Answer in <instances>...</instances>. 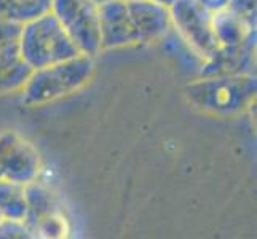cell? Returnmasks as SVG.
Here are the masks:
<instances>
[{"label":"cell","instance_id":"cell-1","mask_svg":"<svg viewBox=\"0 0 257 239\" xmlns=\"http://www.w3.org/2000/svg\"><path fill=\"white\" fill-rule=\"evenodd\" d=\"M96 72L93 56L78 55L47 67L34 69L21 93L23 104L45 105L80 91L91 82Z\"/></svg>","mask_w":257,"mask_h":239},{"label":"cell","instance_id":"cell-2","mask_svg":"<svg viewBox=\"0 0 257 239\" xmlns=\"http://www.w3.org/2000/svg\"><path fill=\"white\" fill-rule=\"evenodd\" d=\"M195 109L217 117H232L249 109L255 99L254 75L198 77L185 86Z\"/></svg>","mask_w":257,"mask_h":239},{"label":"cell","instance_id":"cell-3","mask_svg":"<svg viewBox=\"0 0 257 239\" xmlns=\"http://www.w3.org/2000/svg\"><path fill=\"white\" fill-rule=\"evenodd\" d=\"M20 50L32 70L82 55L51 12L21 26Z\"/></svg>","mask_w":257,"mask_h":239},{"label":"cell","instance_id":"cell-4","mask_svg":"<svg viewBox=\"0 0 257 239\" xmlns=\"http://www.w3.org/2000/svg\"><path fill=\"white\" fill-rule=\"evenodd\" d=\"M50 12L82 55H101L99 5L93 0H51Z\"/></svg>","mask_w":257,"mask_h":239},{"label":"cell","instance_id":"cell-5","mask_svg":"<svg viewBox=\"0 0 257 239\" xmlns=\"http://www.w3.org/2000/svg\"><path fill=\"white\" fill-rule=\"evenodd\" d=\"M171 24L182 42L203 61L219 48L212 31L211 12L198 0H174L170 7Z\"/></svg>","mask_w":257,"mask_h":239},{"label":"cell","instance_id":"cell-6","mask_svg":"<svg viewBox=\"0 0 257 239\" xmlns=\"http://www.w3.org/2000/svg\"><path fill=\"white\" fill-rule=\"evenodd\" d=\"M21 26L0 21V94L20 93L32 72L21 56Z\"/></svg>","mask_w":257,"mask_h":239},{"label":"cell","instance_id":"cell-7","mask_svg":"<svg viewBox=\"0 0 257 239\" xmlns=\"http://www.w3.org/2000/svg\"><path fill=\"white\" fill-rule=\"evenodd\" d=\"M126 5L138 47L162 42L173 31L168 7L152 0H126Z\"/></svg>","mask_w":257,"mask_h":239},{"label":"cell","instance_id":"cell-8","mask_svg":"<svg viewBox=\"0 0 257 239\" xmlns=\"http://www.w3.org/2000/svg\"><path fill=\"white\" fill-rule=\"evenodd\" d=\"M101 50L138 47L128 15L126 0H109L99 5Z\"/></svg>","mask_w":257,"mask_h":239},{"label":"cell","instance_id":"cell-9","mask_svg":"<svg viewBox=\"0 0 257 239\" xmlns=\"http://www.w3.org/2000/svg\"><path fill=\"white\" fill-rule=\"evenodd\" d=\"M255 35L238 47H219L203 61L200 77L217 75H254Z\"/></svg>","mask_w":257,"mask_h":239},{"label":"cell","instance_id":"cell-10","mask_svg":"<svg viewBox=\"0 0 257 239\" xmlns=\"http://www.w3.org/2000/svg\"><path fill=\"white\" fill-rule=\"evenodd\" d=\"M211 21L219 47H238L255 35V26L244 21L227 7L212 12Z\"/></svg>","mask_w":257,"mask_h":239},{"label":"cell","instance_id":"cell-11","mask_svg":"<svg viewBox=\"0 0 257 239\" xmlns=\"http://www.w3.org/2000/svg\"><path fill=\"white\" fill-rule=\"evenodd\" d=\"M0 212L5 218L24 222L28 214L24 185L12 180H0Z\"/></svg>","mask_w":257,"mask_h":239},{"label":"cell","instance_id":"cell-12","mask_svg":"<svg viewBox=\"0 0 257 239\" xmlns=\"http://www.w3.org/2000/svg\"><path fill=\"white\" fill-rule=\"evenodd\" d=\"M50 12V5L40 0H0V21L24 24Z\"/></svg>","mask_w":257,"mask_h":239},{"label":"cell","instance_id":"cell-13","mask_svg":"<svg viewBox=\"0 0 257 239\" xmlns=\"http://www.w3.org/2000/svg\"><path fill=\"white\" fill-rule=\"evenodd\" d=\"M29 231L32 237H43V239H63L67 237L70 233V223L66 217L64 210H56L51 214L37 220Z\"/></svg>","mask_w":257,"mask_h":239},{"label":"cell","instance_id":"cell-14","mask_svg":"<svg viewBox=\"0 0 257 239\" xmlns=\"http://www.w3.org/2000/svg\"><path fill=\"white\" fill-rule=\"evenodd\" d=\"M21 134H18L16 131H2L0 132V180L5 179V174L8 171L12 163L13 150L16 147V142L20 140Z\"/></svg>","mask_w":257,"mask_h":239},{"label":"cell","instance_id":"cell-15","mask_svg":"<svg viewBox=\"0 0 257 239\" xmlns=\"http://www.w3.org/2000/svg\"><path fill=\"white\" fill-rule=\"evenodd\" d=\"M228 10H232L249 24L255 26V0H228Z\"/></svg>","mask_w":257,"mask_h":239},{"label":"cell","instance_id":"cell-16","mask_svg":"<svg viewBox=\"0 0 257 239\" xmlns=\"http://www.w3.org/2000/svg\"><path fill=\"white\" fill-rule=\"evenodd\" d=\"M0 237H32L24 222L4 218L0 222Z\"/></svg>","mask_w":257,"mask_h":239},{"label":"cell","instance_id":"cell-17","mask_svg":"<svg viewBox=\"0 0 257 239\" xmlns=\"http://www.w3.org/2000/svg\"><path fill=\"white\" fill-rule=\"evenodd\" d=\"M198 2L206 8V10H209L211 13L212 12H217V10H222V8L227 7L228 0H198Z\"/></svg>","mask_w":257,"mask_h":239},{"label":"cell","instance_id":"cell-18","mask_svg":"<svg viewBox=\"0 0 257 239\" xmlns=\"http://www.w3.org/2000/svg\"><path fill=\"white\" fill-rule=\"evenodd\" d=\"M152 2H155V4H160V5H165V7L170 8V7L173 5L174 0H152Z\"/></svg>","mask_w":257,"mask_h":239},{"label":"cell","instance_id":"cell-19","mask_svg":"<svg viewBox=\"0 0 257 239\" xmlns=\"http://www.w3.org/2000/svg\"><path fill=\"white\" fill-rule=\"evenodd\" d=\"M93 2H94L96 5H101V4H104V2H109V0H93Z\"/></svg>","mask_w":257,"mask_h":239},{"label":"cell","instance_id":"cell-20","mask_svg":"<svg viewBox=\"0 0 257 239\" xmlns=\"http://www.w3.org/2000/svg\"><path fill=\"white\" fill-rule=\"evenodd\" d=\"M40 2H43V4H47V5H50V2H51V0H40Z\"/></svg>","mask_w":257,"mask_h":239},{"label":"cell","instance_id":"cell-21","mask_svg":"<svg viewBox=\"0 0 257 239\" xmlns=\"http://www.w3.org/2000/svg\"><path fill=\"white\" fill-rule=\"evenodd\" d=\"M4 218H5V217H4V214H2V212H0V222H2Z\"/></svg>","mask_w":257,"mask_h":239}]
</instances>
